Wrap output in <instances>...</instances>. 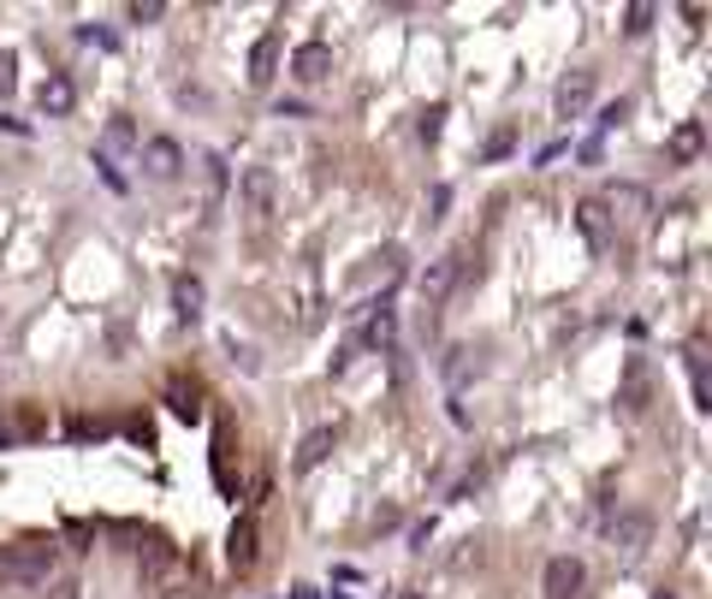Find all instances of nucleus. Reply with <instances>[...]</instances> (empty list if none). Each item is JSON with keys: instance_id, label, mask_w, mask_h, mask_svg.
<instances>
[{"instance_id": "1", "label": "nucleus", "mask_w": 712, "mask_h": 599, "mask_svg": "<svg viewBox=\"0 0 712 599\" xmlns=\"http://www.w3.org/2000/svg\"><path fill=\"white\" fill-rule=\"evenodd\" d=\"M143 588L155 599H196V570L167 540H149L143 546Z\"/></svg>"}, {"instance_id": "2", "label": "nucleus", "mask_w": 712, "mask_h": 599, "mask_svg": "<svg viewBox=\"0 0 712 599\" xmlns=\"http://www.w3.org/2000/svg\"><path fill=\"white\" fill-rule=\"evenodd\" d=\"M54 558L60 546L54 540H18L0 552V588H36V582L54 576Z\"/></svg>"}, {"instance_id": "3", "label": "nucleus", "mask_w": 712, "mask_h": 599, "mask_svg": "<svg viewBox=\"0 0 712 599\" xmlns=\"http://www.w3.org/2000/svg\"><path fill=\"white\" fill-rule=\"evenodd\" d=\"M256 558H262V522H256V511H244L232 522V534H226V564L244 576V570H256Z\"/></svg>"}, {"instance_id": "4", "label": "nucleus", "mask_w": 712, "mask_h": 599, "mask_svg": "<svg viewBox=\"0 0 712 599\" xmlns=\"http://www.w3.org/2000/svg\"><path fill=\"white\" fill-rule=\"evenodd\" d=\"M582 582H588V570H582V558H546V570H541V588L546 599H576L582 594Z\"/></svg>"}, {"instance_id": "5", "label": "nucleus", "mask_w": 712, "mask_h": 599, "mask_svg": "<svg viewBox=\"0 0 712 599\" xmlns=\"http://www.w3.org/2000/svg\"><path fill=\"white\" fill-rule=\"evenodd\" d=\"M143 149V173L155 178V184H173L178 173H185V149L173 143V137H149V143H137Z\"/></svg>"}, {"instance_id": "6", "label": "nucleus", "mask_w": 712, "mask_h": 599, "mask_svg": "<svg viewBox=\"0 0 712 599\" xmlns=\"http://www.w3.org/2000/svg\"><path fill=\"white\" fill-rule=\"evenodd\" d=\"M167 410L178 422H202V410H208V392H202L196 374H173L167 380Z\"/></svg>"}, {"instance_id": "7", "label": "nucleus", "mask_w": 712, "mask_h": 599, "mask_svg": "<svg viewBox=\"0 0 712 599\" xmlns=\"http://www.w3.org/2000/svg\"><path fill=\"white\" fill-rule=\"evenodd\" d=\"M36 107H42L48 119H66V113L78 107V84H72L66 72H48L42 89H36Z\"/></svg>"}, {"instance_id": "8", "label": "nucleus", "mask_w": 712, "mask_h": 599, "mask_svg": "<svg viewBox=\"0 0 712 599\" xmlns=\"http://www.w3.org/2000/svg\"><path fill=\"white\" fill-rule=\"evenodd\" d=\"M291 78L297 84H327L333 78V48L327 42H303L297 54H291Z\"/></svg>"}, {"instance_id": "9", "label": "nucleus", "mask_w": 712, "mask_h": 599, "mask_svg": "<svg viewBox=\"0 0 712 599\" xmlns=\"http://www.w3.org/2000/svg\"><path fill=\"white\" fill-rule=\"evenodd\" d=\"M588 101H594V72H570V78L558 84L552 107H558V119H582V113H588Z\"/></svg>"}, {"instance_id": "10", "label": "nucleus", "mask_w": 712, "mask_h": 599, "mask_svg": "<svg viewBox=\"0 0 712 599\" xmlns=\"http://www.w3.org/2000/svg\"><path fill=\"white\" fill-rule=\"evenodd\" d=\"M238 196H244L250 220H267V214H274V173H267V167H250L244 184H238Z\"/></svg>"}, {"instance_id": "11", "label": "nucleus", "mask_w": 712, "mask_h": 599, "mask_svg": "<svg viewBox=\"0 0 712 599\" xmlns=\"http://www.w3.org/2000/svg\"><path fill=\"white\" fill-rule=\"evenodd\" d=\"M618 404L630 416H647V362L641 356H630V362H623V392H618Z\"/></svg>"}, {"instance_id": "12", "label": "nucleus", "mask_w": 712, "mask_h": 599, "mask_svg": "<svg viewBox=\"0 0 712 599\" xmlns=\"http://www.w3.org/2000/svg\"><path fill=\"white\" fill-rule=\"evenodd\" d=\"M333 445H339V428H315L309 439L297 445V463H291V469H297V475H309V469H321L327 457H333Z\"/></svg>"}, {"instance_id": "13", "label": "nucleus", "mask_w": 712, "mask_h": 599, "mask_svg": "<svg viewBox=\"0 0 712 599\" xmlns=\"http://www.w3.org/2000/svg\"><path fill=\"white\" fill-rule=\"evenodd\" d=\"M202 303H208L202 279H196V273H178V279H173V309H178V321H202Z\"/></svg>"}, {"instance_id": "14", "label": "nucleus", "mask_w": 712, "mask_h": 599, "mask_svg": "<svg viewBox=\"0 0 712 599\" xmlns=\"http://www.w3.org/2000/svg\"><path fill=\"white\" fill-rule=\"evenodd\" d=\"M647 534H653V517H641V511H623V517L612 522V546H623L630 558L647 546Z\"/></svg>"}, {"instance_id": "15", "label": "nucleus", "mask_w": 712, "mask_h": 599, "mask_svg": "<svg viewBox=\"0 0 712 599\" xmlns=\"http://www.w3.org/2000/svg\"><path fill=\"white\" fill-rule=\"evenodd\" d=\"M576 226H582V238H588L594 250L612 244V220H606V202H600V196H588V202L576 208Z\"/></svg>"}, {"instance_id": "16", "label": "nucleus", "mask_w": 712, "mask_h": 599, "mask_svg": "<svg viewBox=\"0 0 712 599\" xmlns=\"http://www.w3.org/2000/svg\"><path fill=\"white\" fill-rule=\"evenodd\" d=\"M457 273H463V256H440V262H428V273H422V297H428V303H440L445 291L457 285Z\"/></svg>"}, {"instance_id": "17", "label": "nucleus", "mask_w": 712, "mask_h": 599, "mask_svg": "<svg viewBox=\"0 0 712 599\" xmlns=\"http://www.w3.org/2000/svg\"><path fill=\"white\" fill-rule=\"evenodd\" d=\"M279 72V36H262L256 48H250V89H267Z\"/></svg>"}, {"instance_id": "18", "label": "nucleus", "mask_w": 712, "mask_h": 599, "mask_svg": "<svg viewBox=\"0 0 712 599\" xmlns=\"http://www.w3.org/2000/svg\"><path fill=\"white\" fill-rule=\"evenodd\" d=\"M701 149H707V131H701V119H689V125H677V131H671L665 155L677 161V167H689V161L701 155Z\"/></svg>"}, {"instance_id": "19", "label": "nucleus", "mask_w": 712, "mask_h": 599, "mask_svg": "<svg viewBox=\"0 0 712 599\" xmlns=\"http://www.w3.org/2000/svg\"><path fill=\"white\" fill-rule=\"evenodd\" d=\"M214 487L232 493V422H214Z\"/></svg>"}, {"instance_id": "20", "label": "nucleus", "mask_w": 712, "mask_h": 599, "mask_svg": "<svg viewBox=\"0 0 712 599\" xmlns=\"http://www.w3.org/2000/svg\"><path fill=\"white\" fill-rule=\"evenodd\" d=\"M131 149H137V125L125 119V113L119 119H107V131H101V161L107 155H131Z\"/></svg>"}, {"instance_id": "21", "label": "nucleus", "mask_w": 712, "mask_h": 599, "mask_svg": "<svg viewBox=\"0 0 712 599\" xmlns=\"http://www.w3.org/2000/svg\"><path fill=\"white\" fill-rule=\"evenodd\" d=\"M689 380H695V410H712V386H707V351H701V339L689 344Z\"/></svg>"}, {"instance_id": "22", "label": "nucleus", "mask_w": 712, "mask_h": 599, "mask_svg": "<svg viewBox=\"0 0 712 599\" xmlns=\"http://www.w3.org/2000/svg\"><path fill=\"white\" fill-rule=\"evenodd\" d=\"M18 89V60H12V48H0V101Z\"/></svg>"}, {"instance_id": "23", "label": "nucleus", "mask_w": 712, "mask_h": 599, "mask_svg": "<svg viewBox=\"0 0 712 599\" xmlns=\"http://www.w3.org/2000/svg\"><path fill=\"white\" fill-rule=\"evenodd\" d=\"M612 208H647V190H635V184H612Z\"/></svg>"}, {"instance_id": "24", "label": "nucleus", "mask_w": 712, "mask_h": 599, "mask_svg": "<svg viewBox=\"0 0 712 599\" xmlns=\"http://www.w3.org/2000/svg\"><path fill=\"white\" fill-rule=\"evenodd\" d=\"M440 125H445V101H434V107L422 113V143H440Z\"/></svg>"}, {"instance_id": "25", "label": "nucleus", "mask_w": 712, "mask_h": 599, "mask_svg": "<svg viewBox=\"0 0 712 599\" xmlns=\"http://www.w3.org/2000/svg\"><path fill=\"white\" fill-rule=\"evenodd\" d=\"M155 18H167L161 0H137V7H131V24H155Z\"/></svg>"}, {"instance_id": "26", "label": "nucleus", "mask_w": 712, "mask_h": 599, "mask_svg": "<svg viewBox=\"0 0 712 599\" xmlns=\"http://www.w3.org/2000/svg\"><path fill=\"white\" fill-rule=\"evenodd\" d=\"M647 24H653V7H630V12H623V30H630V36H641Z\"/></svg>"}, {"instance_id": "27", "label": "nucleus", "mask_w": 712, "mask_h": 599, "mask_svg": "<svg viewBox=\"0 0 712 599\" xmlns=\"http://www.w3.org/2000/svg\"><path fill=\"white\" fill-rule=\"evenodd\" d=\"M107 422H89V416H72V439H101Z\"/></svg>"}, {"instance_id": "28", "label": "nucleus", "mask_w": 712, "mask_h": 599, "mask_svg": "<svg viewBox=\"0 0 712 599\" xmlns=\"http://www.w3.org/2000/svg\"><path fill=\"white\" fill-rule=\"evenodd\" d=\"M623 113H630V101H612V107H606L594 125H600V131H618V125H623Z\"/></svg>"}, {"instance_id": "29", "label": "nucleus", "mask_w": 712, "mask_h": 599, "mask_svg": "<svg viewBox=\"0 0 712 599\" xmlns=\"http://www.w3.org/2000/svg\"><path fill=\"white\" fill-rule=\"evenodd\" d=\"M511 143H517V131H499L487 149H481V155H487V161H499V155H511Z\"/></svg>"}, {"instance_id": "30", "label": "nucleus", "mask_w": 712, "mask_h": 599, "mask_svg": "<svg viewBox=\"0 0 712 599\" xmlns=\"http://www.w3.org/2000/svg\"><path fill=\"white\" fill-rule=\"evenodd\" d=\"M78 36H84V42H96V48H113V30H96V24H84Z\"/></svg>"}, {"instance_id": "31", "label": "nucleus", "mask_w": 712, "mask_h": 599, "mask_svg": "<svg viewBox=\"0 0 712 599\" xmlns=\"http://www.w3.org/2000/svg\"><path fill=\"white\" fill-rule=\"evenodd\" d=\"M0 125H7V131H24V125H18V119H12V113H0Z\"/></svg>"}, {"instance_id": "32", "label": "nucleus", "mask_w": 712, "mask_h": 599, "mask_svg": "<svg viewBox=\"0 0 712 599\" xmlns=\"http://www.w3.org/2000/svg\"><path fill=\"white\" fill-rule=\"evenodd\" d=\"M398 599H428V594H416V588H404V594H398Z\"/></svg>"}, {"instance_id": "33", "label": "nucleus", "mask_w": 712, "mask_h": 599, "mask_svg": "<svg viewBox=\"0 0 712 599\" xmlns=\"http://www.w3.org/2000/svg\"><path fill=\"white\" fill-rule=\"evenodd\" d=\"M653 599H671V594H665V588H659V594H653Z\"/></svg>"}]
</instances>
